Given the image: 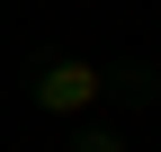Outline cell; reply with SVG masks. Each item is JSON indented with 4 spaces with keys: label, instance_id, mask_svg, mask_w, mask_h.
<instances>
[{
    "label": "cell",
    "instance_id": "obj_1",
    "mask_svg": "<svg viewBox=\"0 0 161 152\" xmlns=\"http://www.w3.org/2000/svg\"><path fill=\"white\" fill-rule=\"evenodd\" d=\"M98 90H108V72H98V63H72V54H63V63H36V107H45V117H63V125L90 117Z\"/></svg>",
    "mask_w": 161,
    "mask_h": 152
},
{
    "label": "cell",
    "instance_id": "obj_2",
    "mask_svg": "<svg viewBox=\"0 0 161 152\" xmlns=\"http://www.w3.org/2000/svg\"><path fill=\"white\" fill-rule=\"evenodd\" d=\"M72 152H125V134H108V125H80V134H72Z\"/></svg>",
    "mask_w": 161,
    "mask_h": 152
}]
</instances>
